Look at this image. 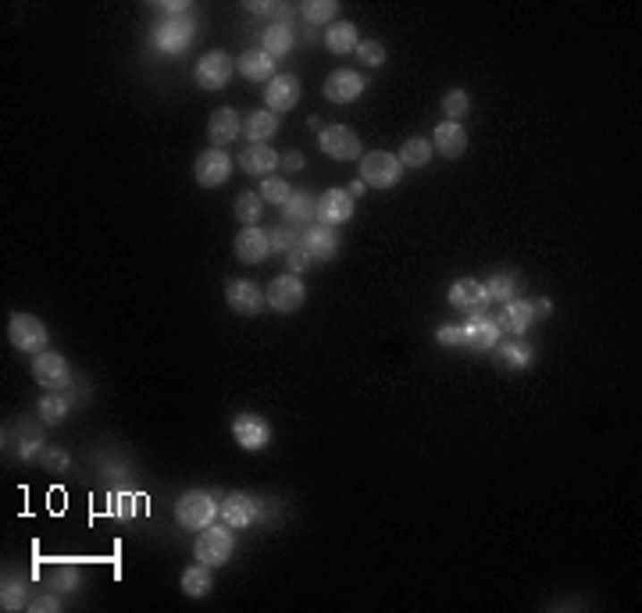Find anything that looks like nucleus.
<instances>
[{"instance_id": "f03ea898", "label": "nucleus", "mask_w": 642, "mask_h": 613, "mask_svg": "<svg viewBox=\"0 0 642 613\" xmlns=\"http://www.w3.org/2000/svg\"><path fill=\"white\" fill-rule=\"evenodd\" d=\"M215 517H218V503L204 489H193L175 503V521L190 532H204L207 525H215Z\"/></svg>"}, {"instance_id": "ea45409f", "label": "nucleus", "mask_w": 642, "mask_h": 613, "mask_svg": "<svg viewBox=\"0 0 642 613\" xmlns=\"http://www.w3.org/2000/svg\"><path fill=\"white\" fill-rule=\"evenodd\" d=\"M268 243H272V254H290L293 247H300V229H290V225H283V229H275L272 236H268Z\"/></svg>"}, {"instance_id": "c85d7f7f", "label": "nucleus", "mask_w": 642, "mask_h": 613, "mask_svg": "<svg viewBox=\"0 0 642 613\" xmlns=\"http://www.w3.org/2000/svg\"><path fill=\"white\" fill-rule=\"evenodd\" d=\"M243 132H247L250 143H268V139L279 132V114L268 111V107H261V111H254V114L243 122Z\"/></svg>"}, {"instance_id": "7ed1b4c3", "label": "nucleus", "mask_w": 642, "mask_h": 613, "mask_svg": "<svg viewBox=\"0 0 642 613\" xmlns=\"http://www.w3.org/2000/svg\"><path fill=\"white\" fill-rule=\"evenodd\" d=\"M400 175H403V164L389 150H375V154L360 157V182L371 189H393L400 182Z\"/></svg>"}, {"instance_id": "72a5a7b5", "label": "nucleus", "mask_w": 642, "mask_h": 613, "mask_svg": "<svg viewBox=\"0 0 642 613\" xmlns=\"http://www.w3.org/2000/svg\"><path fill=\"white\" fill-rule=\"evenodd\" d=\"M46 589L57 592V596H72L79 589V567L75 564H57L46 578Z\"/></svg>"}, {"instance_id": "1a4fd4ad", "label": "nucleus", "mask_w": 642, "mask_h": 613, "mask_svg": "<svg viewBox=\"0 0 642 613\" xmlns=\"http://www.w3.org/2000/svg\"><path fill=\"white\" fill-rule=\"evenodd\" d=\"M193 32H197V25H193L190 14H182V18H165V21H157V29H154V43H157L161 54H182V50L193 43Z\"/></svg>"}, {"instance_id": "6e6552de", "label": "nucleus", "mask_w": 642, "mask_h": 613, "mask_svg": "<svg viewBox=\"0 0 642 613\" xmlns=\"http://www.w3.org/2000/svg\"><path fill=\"white\" fill-rule=\"evenodd\" d=\"M265 300L272 310H279V314H297L304 300H308V290H304V282H300V275H279V279H272V286H268V293H265Z\"/></svg>"}, {"instance_id": "49530a36", "label": "nucleus", "mask_w": 642, "mask_h": 613, "mask_svg": "<svg viewBox=\"0 0 642 613\" xmlns=\"http://www.w3.org/2000/svg\"><path fill=\"white\" fill-rule=\"evenodd\" d=\"M29 610H32V613H54V610H61V596L46 589L43 596H36V600L29 603Z\"/></svg>"}, {"instance_id": "0eeeda50", "label": "nucleus", "mask_w": 642, "mask_h": 613, "mask_svg": "<svg viewBox=\"0 0 642 613\" xmlns=\"http://www.w3.org/2000/svg\"><path fill=\"white\" fill-rule=\"evenodd\" d=\"M446 300H450L453 310H460L464 317H482V314H489V293H486V286H482L478 279H457V282L450 286Z\"/></svg>"}, {"instance_id": "b1692460", "label": "nucleus", "mask_w": 642, "mask_h": 613, "mask_svg": "<svg viewBox=\"0 0 642 613\" xmlns=\"http://www.w3.org/2000/svg\"><path fill=\"white\" fill-rule=\"evenodd\" d=\"M240 168H243L247 175L268 179V175L279 168V154H275L268 143H250V147L240 154Z\"/></svg>"}, {"instance_id": "f8f14e48", "label": "nucleus", "mask_w": 642, "mask_h": 613, "mask_svg": "<svg viewBox=\"0 0 642 613\" xmlns=\"http://www.w3.org/2000/svg\"><path fill=\"white\" fill-rule=\"evenodd\" d=\"M232 439L247 449V453H261L272 442V424L261 414H236L232 417Z\"/></svg>"}, {"instance_id": "412c9836", "label": "nucleus", "mask_w": 642, "mask_h": 613, "mask_svg": "<svg viewBox=\"0 0 642 613\" xmlns=\"http://www.w3.org/2000/svg\"><path fill=\"white\" fill-rule=\"evenodd\" d=\"M432 136H435V139H432V150L443 154L446 161H457V157L468 150V132H464V125H457V122H443V125H435Z\"/></svg>"}, {"instance_id": "bb28decb", "label": "nucleus", "mask_w": 642, "mask_h": 613, "mask_svg": "<svg viewBox=\"0 0 642 613\" xmlns=\"http://www.w3.org/2000/svg\"><path fill=\"white\" fill-rule=\"evenodd\" d=\"M325 46L332 54H357L360 46V36H357V25L353 21H332L325 29Z\"/></svg>"}, {"instance_id": "2f4dec72", "label": "nucleus", "mask_w": 642, "mask_h": 613, "mask_svg": "<svg viewBox=\"0 0 642 613\" xmlns=\"http://www.w3.org/2000/svg\"><path fill=\"white\" fill-rule=\"evenodd\" d=\"M432 154H435V150H432V139L414 136V139H407V143L400 147V154H396V157H400V164H403V168H425V164L432 161Z\"/></svg>"}, {"instance_id": "9d476101", "label": "nucleus", "mask_w": 642, "mask_h": 613, "mask_svg": "<svg viewBox=\"0 0 642 613\" xmlns=\"http://www.w3.org/2000/svg\"><path fill=\"white\" fill-rule=\"evenodd\" d=\"M232 71H236V61L225 50H207L197 61V86L200 89H222V86H229Z\"/></svg>"}, {"instance_id": "39448f33", "label": "nucleus", "mask_w": 642, "mask_h": 613, "mask_svg": "<svg viewBox=\"0 0 642 613\" xmlns=\"http://www.w3.org/2000/svg\"><path fill=\"white\" fill-rule=\"evenodd\" d=\"M32 378H36V385H43L46 392H64V389L72 385V367H68V360H64L61 353L43 349V353L32 357Z\"/></svg>"}, {"instance_id": "aec40b11", "label": "nucleus", "mask_w": 642, "mask_h": 613, "mask_svg": "<svg viewBox=\"0 0 642 613\" xmlns=\"http://www.w3.org/2000/svg\"><path fill=\"white\" fill-rule=\"evenodd\" d=\"M318 222L321 225H346L353 222V200L346 189H328L325 197L318 200Z\"/></svg>"}, {"instance_id": "603ef678", "label": "nucleus", "mask_w": 642, "mask_h": 613, "mask_svg": "<svg viewBox=\"0 0 642 613\" xmlns=\"http://www.w3.org/2000/svg\"><path fill=\"white\" fill-rule=\"evenodd\" d=\"M532 310H536V317H543V314L553 310V304H550V300H532Z\"/></svg>"}, {"instance_id": "de8ad7c7", "label": "nucleus", "mask_w": 642, "mask_h": 613, "mask_svg": "<svg viewBox=\"0 0 642 613\" xmlns=\"http://www.w3.org/2000/svg\"><path fill=\"white\" fill-rule=\"evenodd\" d=\"M279 168H286V172H300V168H304V154H300V150L283 154V157H279Z\"/></svg>"}, {"instance_id": "f3484780", "label": "nucleus", "mask_w": 642, "mask_h": 613, "mask_svg": "<svg viewBox=\"0 0 642 613\" xmlns=\"http://www.w3.org/2000/svg\"><path fill=\"white\" fill-rule=\"evenodd\" d=\"M360 93H364V75H357L350 68H339L325 79V100H332V104H353Z\"/></svg>"}, {"instance_id": "2eb2a0df", "label": "nucleus", "mask_w": 642, "mask_h": 613, "mask_svg": "<svg viewBox=\"0 0 642 613\" xmlns=\"http://www.w3.org/2000/svg\"><path fill=\"white\" fill-rule=\"evenodd\" d=\"M265 104L268 111L283 114V111H293L300 104V79L297 75H275L268 86H265Z\"/></svg>"}, {"instance_id": "dca6fc26", "label": "nucleus", "mask_w": 642, "mask_h": 613, "mask_svg": "<svg viewBox=\"0 0 642 613\" xmlns=\"http://www.w3.org/2000/svg\"><path fill=\"white\" fill-rule=\"evenodd\" d=\"M232 250H236V261H243V265H265V261L272 257V243H268V232H261L258 225L243 229V232L236 236Z\"/></svg>"}, {"instance_id": "c756f323", "label": "nucleus", "mask_w": 642, "mask_h": 613, "mask_svg": "<svg viewBox=\"0 0 642 613\" xmlns=\"http://www.w3.org/2000/svg\"><path fill=\"white\" fill-rule=\"evenodd\" d=\"M211 589H215V582H211V567L207 564H193V567L182 571V592L190 600H204Z\"/></svg>"}, {"instance_id": "a19ab883", "label": "nucleus", "mask_w": 642, "mask_h": 613, "mask_svg": "<svg viewBox=\"0 0 642 613\" xmlns=\"http://www.w3.org/2000/svg\"><path fill=\"white\" fill-rule=\"evenodd\" d=\"M4 610H21L25 607V582L21 578H11L4 582V600H0Z\"/></svg>"}, {"instance_id": "9b49d317", "label": "nucleus", "mask_w": 642, "mask_h": 613, "mask_svg": "<svg viewBox=\"0 0 642 613\" xmlns=\"http://www.w3.org/2000/svg\"><path fill=\"white\" fill-rule=\"evenodd\" d=\"M193 175H197V182H200L204 189H218V186H225L229 175H232V157H229L225 150L211 147V150H204V154L197 157Z\"/></svg>"}, {"instance_id": "393cba45", "label": "nucleus", "mask_w": 642, "mask_h": 613, "mask_svg": "<svg viewBox=\"0 0 642 613\" xmlns=\"http://www.w3.org/2000/svg\"><path fill=\"white\" fill-rule=\"evenodd\" d=\"M283 222L290 225V229H308V225H315L318 222V200L311 197V193H293L290 200H286V207H283Z\"/></svg>"}, {"instance_id": "c9c22d12", "label": "nucleus", "mask_w": 642, "mask_h": 613, "mask_svg": "<svg viewBox=\"0 0 642 613\" xmlns=\"http://www.w3.org/2000/svg\"><path fill=\"white\" fill-rule=\"evenodd\" d=\"M500 360H503L507 367H528V364H532V346L521 342V335L511 339V342H500Z\"/></svg>"}, {"instance_id": "8fccbe9b", "label": "nucleus", "mask_w": 642, "mask_h": 613, "mask_svg": "<svg viewBox=\"0 0 642 613\" xmlns=\"http://www.w3.org/2000/svg\"><path fill=\"white\" fill-rule=\"evenodd\" d=\"M247 11H254V14H272V11H275V4H261V0H250V4H247Z\"/></svg>"}, {"instance_id": "58836bf2", "label": "nucleus", "mask_w": 642, "mask_h": 613, "mask_svg": "<svg viewBox=\"0 0 642 613\" xmlns=\"http://www.w3.org/2000/svg\"><path fill=\"white\" fill-rule=\"evenodd\" d=\"M335 11H339L335 0H308V4H300L304 21H311V25H328L335 18Z\"/></svg>"}, {"instance_id": "e433bc0d", "label": "nucleus", "mask_w": 642, "mask_h": 613, "mask_svg": "<svg viewBox=\"0 0 642 613\" xmlns=\"http://www.w3.org/2000/svg\"><path fill=\"white\" fill-rule=\"evenodd\" d=\"M468 111H471V97L464 93V89H450L446 97H443V114H446V122H464L468 118Z\"/></svg>"}, {"instance_id": "4c0bfd02", "label": "nucleus", "mask_w": 642, "mask_h": 613, "mask_svg": "<svg viewBox=\"0 0 642 613\" xmlns=\"http://www.w3.org/2000/svg\"><path fill=\"white\" fill-rule=\"evenodd\" d=\"M261 200L265 204H275V207H286V200L293 197V189H290V182L286 179H279V175H268L265 182H261Z\"/></svg>"}, {"instance_id": "4be33fe9", "label": "nucleus", "mask_w": 642, "mask_h": 613, "mask_svg": "<svg viewBox=\"0 0 642 613\" xmlns=\"http://www.w3.org/2000/svg\"><path fill=\"white\" fill-rule=\"evenodd\" d=\"M500 324V332L507 335H525L528 324L536 321V310H532V300H507L500 306V317H493Z\"/></svg>"}, {"instance_id": "f257e3e1", "label": "nucleus", "mask_w": 642, "mask_h": 613, "mask_svg": "<svg viewBox=\"0 0 642 613\" xmlns=\"http://www.w3.org/2000/svg\"><path fill=\"white\" fill-rule=\"evenodd\" d=\"M232 550H236V535L229 532V525H207V528L197 535V542H193V557H197L200 564H207V567L229 564Z\"/></svg>"}, {"instance_id": "a18cd8bd", "label": "nucleus", "mask_w": 642, "mask_h": 613, "mask_svg": "<svg viewBox=\"0 0 642 613\" xmlns=\"http://www.w3.org/2000/svg\"><path fill=\"white\" fill-rule=\"evenodd\" d=\"M308 265H311V254H308L304 247H293V250L286 254V268H290L293 275H304V272H308Z\"/></svg>"}, {"instance_id": "4468645a", "label": "nucleus", "mask_w": 642, "mask_h": 613, "mask_svg": "<svg viewBox=\"0 0 642 613\" xmlns=\"http://www.w3.org/2000/svg\"><path fill=\"white\" fill-rule=\"evenodd\" d=\"M300 247L311 254V261H332L335 254H339V236H335V229L332 225H308L304 232H300Z\"/></svg>"}, {"instance_id": "423d86ee", "label": "nucleus", "mask_w": 642, "mask_h": 613, "mask_svg": "<svg viewBox=\"0 0 642 613\" xmlns=\"http://www.w3.org/2000/svg\"><path fill=\"white\" fill-rule=\"evenodd\" d=\"M318 147H321V154L332 157V161H357V157H364L360 136H357L353 129H346V125H328V129H321Z\"/></svg>"}, {"instance_id": "5701e85b", "label": "nucleus", "mask_w": 642, "mask_h": 613, "mask_svg": "<svg viewBox=\"0 0 642 613\" xmlns=\"http://www.w3.org/2000/svg\"><path fill=\"white\" fill-rule=\"evenodd\" d=\"M240 129H243V118H240V111H232V107H218L215 114H211V125H207V136H211V143L218 147V150H225L236 136H240Z\"/></svg>"}, {"instance_id": "a878e982", "label": "nucleus", "mask_w": 642, "mask_h": 613, "mask_svg": "<svg viewBox=\"0 0 642 613\" xmlns=\"http://www.w3.org/2000/svg\"><path fill=\"white\" fill-rule=\"evenodd\" d=\"M236 68H240V75L250 79V82H265V79L272 82V79H275V57H268L265 50H247V54H240Z\"/></svg>"}, {"instance_id": "79ce46f5", "label": "nucleus", "mask_w": 642, "mask_h": 613, "mask_svg": "<svg viewBox=\"0 0 642 613\" xmlns=\"http://www.w3.org/2000/svg\"><path fill=\"white\" fill-rule=\"evenodd\" d=\"M357 57H360L364 64L378 68V64L385 61V46H382L378 39H360V46H357Z\"/></svg>"}, {"instance_id": "37998d69", "label": "nucleus", "mask_w": 642, "mask_h": 613, "mask_svg": "<svg viewBox=\"0 0 642 613\" xmlns=\"http://www.w3.org/2000/svg\"><path fill=\"white\" fill-rule=\"evenodd\" d=\"M39 464H43V467H50V471H68V464H72V460H68V453H64V449L50 446V449H43V453H39Z\"/></svg>"}, {"instance_id": "7c9ffc66", "label": "nucleus", "mask_w": 642, "mask_h": 613, "mask_svg": "<svg viewBox=\"0 0 642 613\" xmlns=\"http://www.w3.org/2000/svg\"><path fill=\"white\" fill-rule=\"evenodd\" d=\"M232 214H236V222H243V229L258 225V222H261V214H265V200H261V193H254V189L240 193V197H236V204H232Z\"/></svg>"}, {"instance_id": "473e14b6", "label": "nucleus", "mask_w": 642, "mask_h": 613, "mask_svg": "<svg viewBox=\"0 0 642 613\" xmlns=\"http://www.w3.org/2000/svg\"><path fill=\"white\" fill-rule=\"evenodd\" d=\"M39 421L43 424H61L64 417H68V410H72V403H68V396L64 392H46L43 399H39Z\"/></svg>"}, {"instance_id": "ddd939ff", "label": "nucleus", "mask_w": 642, "mask_h": 613, "mask_svg": "<svg viewBox=\"0 0 642 613\" xmlns=\"http://www.w3.org/2000/svg\"><path fill=\"white\" fill-rule=\"evenodd\" d=\"M225 304L232 306L236 314H243V317H254V314H261L265 310V290L261 286H254V282H247V279H236V282H229L225 286Z\"/></svg>"}, {"instance_id": "20e7f679", "label": "nucleus", "mask_w": 642, "mask_h": 613, "mask_svg": "<svg viewBox=\"0 0 642 613\" xmlns=\"http://www.w3.org/2000/svg\"><path fill=\"white\" fill-rule=\"evenodd\" d=\"M7 339H11V346L14 349H21V353H43L46 349V342H50V335H46V324L36 317V314H14L11 317V324H7Z\"/></svg>"}, {"instance_id": "cd10ccee", "label": "nucleus", "mask_w": 642, "mask_h": 613, "mask_svg": "<svg viewBox=\"0 0 642 613\" xmlns=\"http://www.w3.org/2000/svg\"><path fill=\"white\" fill-rule=\"evenodd\" d=\"M261 50L268 54V57H286L290 50H293V29L286 25V21H272L268 29H265V36H261Z\"/></svg>"}, {"instance_id": "09e8293b", "label": "nucleus", "mask_w": 642, "mask_h": 613, "mask_svg": "<svg viewBox=\"0 0 642 613\" xmlns=\"http://www.w3.org/2000/svg\"><path fill=\"white\" fill-rule=\"evenodd\" d=\"M161 11H165L168 18H182V14H190V4H186V0H165Z\"/></svg>"}, {"instance_id": "a211bd4d", "label": "nucleus", "mask_w": 642, "mask_h": 613, "mask_svg": "<svg viewBox=\"0 0 642 613\" xmlns=\"http://www.w3.org/2000/svg\"><path fill=\"white\" fill-rule=\"evenodd\" d=\"M500 324L489 317V314H482V317H468V324H464V346H471V349H478V353H489V349H496L500 346Z\"/></svg>"}, {"instance_id": "f704fd0d", "label": "nucleus", "mask_w": 642, "mask_h": 613, "mask_svg": "<svg viewBox=\"0 0 642 613\" xmlns=\"http://www.w3.org/2000/svg\"><path fill=\"white\" fill-rule=\"evenodd\" d=\"M482 286H486L489 300H496V304L518 300V279H514L511 272H500V275H493V279H489V282H482Z\"/></svg>"}, {"instance_id": "6ab92c4d", "label": "nucleus", "mask_w": 642, "mask_h": 613, "mask_svg": "<svg viewBox=\"0 0 642 613\" xmlns=\"http://www.w3.org/2000/svg\"><path fill=\"white\" fill-rule=\"evenodd\" d=\"M218 517H222L229 528H250V525L258 521V503H254V496H247V492H232V496L222 500Z\"/></svg>"}, {"instance_id": "c03bdc74", "label": "nucleus", "mask_w": 642, "mask_h": 613, "mask_svg": "<svg viewBox=\"0 0 642 613\" xmlns=\"http://www.w3.org/2000/svg\"><path fill=\"white\" fill-rule=\"evenodd\" d=\"M435 342L439 346H464V324H443L435 332Z\"/></svg>"}, {"instance_id": "3c124183", "label": "nucleus", "mask_w": 642, "mask_h": 613, "mask_svg": "<svg viewBox=\"0 0 642 613\" xmlns=\"http://www.w3.org/2000/svg\"><path fill=\"white\" fill-rule=\"evenodd\" d=\"M364 189H367V186H364V182L357 179V182H350V189H346V193H350V200L357 204V197H364Z\"/></svg>"}]
</instances>
